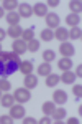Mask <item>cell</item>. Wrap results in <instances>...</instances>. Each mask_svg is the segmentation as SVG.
<instances>
[{
	"label": "cell",
	"mask_w": 82,
	"mask_h": 124,
	"mask_svg": "<svg viewBox=\"0 0 82 124\" xmlns=\"http://www.w3.org/2000/svg\"><path fill=\"white\" fill-rule=\"evenodd\" d=\"M2 50H3V48H2V45H0V51H2Z\"/></svg>",
	"instance_id": "cell-42"
},
{
	"label": "cell",
	"mask_w": 82,
	"mask_h": 124,
	"mask_svg": "<svg viewBox=\"0 0 82 124\" xmlns=\"http://www.w3.org/2000/svg\"><path fill=\"white\" fill-rule=\"evenodd\" d=\"M0 89H2V91L12 89V85H10V81L7 79V78H0Z\"/></svg>",
	"instance_id": "cell-30"
},
{
	"label": "cell",
	"mask_w": 82,
	"mask_h": 124,
	"mask_svg": "<svg viewBox=\"0 0 82 124\" xmlns=\"http://www.w3.org/2000/svg\"><path fill=\"white\" fill-rule=\"evenodd\" d=\"M21 33H23V28H21L20 25H12L8 28V31H7V35L12 37V38H15V40H18L20 37H21Z\"/></svg>",
	"instance_id": "cell-11"
},
{
	"label": "cell",
	"mask_w": 82,
	"mask_h": 124,
	"mask_svg": "<svg viewBox=\"0 0 82 124\" xmlns=\"http://www.w3.org/2000/svg\"><path fill=\"white\" fill-rule=\"evenodd\" d=\"M13 98H15V101H17V103L23 104V103H28V101L31 99V93H30V89H28V88H18V89H15Z\"/></svg>",
	"instance_id": "cell-2"
},
{
	"label": "cell",
	"mask_w": 82,
	"mask_h": 124,
	"mask_svg": "<svg viewBox=\"0 0 82 124\" xmlns=\"http://www.w3.org/2000/svg\"><path fill=\"white\" fill-rule=\"evenodd\" d=\"M2 8L13 12L15 8H18V2H17V0H3V3H2Z\"/></svg>",
	"instance_id": "cell-19"
},
{
	"label": "cell",
	"mask_w": 82,
	"mask_h": 124,
	"mask_svg": "<svg viewBox=\"0 0 82 124\" xmlns=\"http://www.w3.org/2000/svg\"><path fill=\"white\" fill-rule=\"evenodd\" d=\"M23 124H36V119H33V117H23Z\"/></svg>",
	"instance_id": "cell-34"
},
{
	"label": "cell",
	"mask_w": 82,
	"mask_h": 124,
	"mask_svg": "<svg viewBox=\"0 0 82 124\" xmlns=\"http://www.w3.org/2000/svg\"><path fill=\"white\" fill-rule=\"evenodd\" d=\"M66 116H67V113H66V109H64V108H56L54 111H53V114H51V117L59 124V123H63V119L66 117Z\"/></svg>",
	"instance_id": "cell-10"
},
{
	"label": "cell",
	"mask_w": 82,
	"mask_h": 124,
	"mask_svg": "<svg viewBox=\"0 0 82 124\" xmlns=\"http://www.w3.org/2000/svg\"><path fill=\"white\" fill-rule=\"evenodd\" d=\"M57 66L61 68L63 71H69L71 66H72V61H71L69 58H61V60H59V63H57Z\"/></svg>",
	"instance_id": "cell-23"
},
{
	"label": "cell",
	"mask_w": 82,
	"mask_h": 124,
	"mask_svg": "<svg viewBox=\"0 0 82 124\" xmlns=\"http://www.w3.org/2000/svg\"><path fill=\"white\" fill-rule=\"evenodd\" d=\"M26 50L28 51H38L39 50V41L38 40H31L26 43Z\"/></svg>",
	"instance_id": "cell-29"
},
{
	"label": "cell",
	"mask_w": 82,
	"mask_h": 124,
	"mask_svg": "<svg viewBox=\"0 0 82 124\" xmlns=\"http://www.w3.org/2000/svg\"><path fill=\"white\" fill-rule=\"evenodd\" d=\"M33 13H35L36 17H46V15H48V7H46V3H39V2H38L36 5L33 7Z\"/></svg>",
	"instance_id": "cell-12"
},
{
	"label": "cell",
	"mask_w": 82,
	"mask_h": 124,
	"mask_svg": "<svg viewBox=\"0 0 82 124\" xmlns=\"http://www.w3.org/2000/svg\"><path fill=\"white\" fill-rule=\"evenodd\" d=\"M18 70L23 73V75H31V71H33V61H30V60H26V61H21Z\"/></svg>",
	"instance_id": "cell-15"
},
{
	"label": "cell",
	"mask_w": 82,
	"mask_h": 124,
	"mask_svg": "<svg viewBox=\"0 0 82 124\" xmlns=\"http://www.w3.org/2000/svg\"><path fill=\"white\" fill-rule=\"evenodd\" d=\"M13 123V117L10 114H2L0 116V124H12Z\"/></svg>",
	"instance_id": "cell-31"
},
{
	"label": "cell",
	"mask_w": 82,
	"mask_h": 124,
	"mask_svg": "<svg viewBox=\"0 0 82 124\" xmlns=\"http://www.w3.org/2000/svg\"><path fill=\"white\" fill-rule=\"evenodd\" d=\"M0 99H2V89H0Z\"/></svg>",
	"instance_id": "cell-41"
},
{
	"label": "cell",
	"mask_w": 82,
	"mask_h": 124,
	"mask_svg": "<svg viewBox=\"0 0 82 124\" xmlns=\"http://www.w3.org/2000/svg\"><path fill=\"white\" fill-rule=\"evenodd\" d=\"M5 37H7V31H5V30H2V28H0V43L3 41V38H5Z\"/></svg>",
	"instance_id": "cell-38"
},
{
	"label": "cell",
	"mask_w": 82,
	"mask_h": 124,
	"mask_svg": "<svg viewBox=\"0 0 82 124\" xmlns=\"http://www.w3.org/2000/svg\"><path fill=\"white\" fill-rule=\"evenodd\" d=\"M51 73V65L49 63H41L39 66H38V76H48Z\"/></svg>",
	"instance_id": "cell-18"
},
{
	"label": "cell",
	"mask_w": 82,
	"mask_h": 124,
	"mask_svg": "<svg viewBox=\"0 0 82 124\" xmlns=\"http://www.w3.org/2000/svg\"><path fill=\"white\" fill-rule=\"evenodd\" d=\"M57 5H59V0H49L46 3V7H57Z\"/></svg>",
	"instance_id": "cell-35"
},
{
	"label": "cell",
	"mask_w": 82,
	"mask_h": 124,
	"mask_svg": "<svg viewBox=\"0 0 82 124\" xmlns=\"http://www.w3.org/2000/svg\"><path fill=\"white\" fill-rule=\"evenodd\" d=\"M35 37V30L33 28H28V30H23V33H21V40L25 41V43H28V41H31V40Z\"/></svg>",
	"instance_id": "cell-24"
},
{
	"label": "cell",
	"mask_w": 82,
	"mask_h": 124,
	"mask_svg": "<svg viewBox=\"0 0 82 124\" xmlns=\"http://www.w3.org/2000/svg\"><path fill=\"white\" fill-rule=\"evenodd\" d=\"M66 23H67V25H71V27H77V23H81L79 15H74V13L67 15V17H66Z\"/></svg>",
	"instance_id": "cell-25"
},
{
	"label": "cell",
	"mask_w": 82,
	"mask_h": 124,
	"mask_svg": "<svg viewBox=\"0 0 82 124\" xmlns=\"http://www.w3.org/2000/svg\"><path fill=\"white\" fill-rule=\"evenodd\" d=\"M54 58H56V53L53 51V50H44V51H43V60H44L46 63L54 61Z\"/></svg>",
	"instance_id": "cell-28"
},
{
	"label": "cell",
	"mask_w": 82,
	"mask_h": 124,
	"mask_svg": "<svg viewBox=\"0 0 82 124\" xmlns=\"http://www.w3.org/2000/svg\"><path fill=\"white\" fill-rule=\"evenodd\" d=\"M76 75H74L72 71H64L63 76H59V79L63 81L64 85H74V81H76Z\"/></svg>",
	"instance_id": "cell-14"
},
{
	"label": "cell",
	"mask_w": 82,
	"mask_h": 124,
	"mask_svg": "<svg viewBox=\"0 0 82 124\" xmlns=\"http://www.w3.org/2000/svg\"><path fill=\"white\" fill-rule=\"evenodd\" d=\"M53 99H54V104H66L67 103V94L63 89H56L54 94H53Z\"/></svg>",
	"instance_id": "cell-7"
},
{
	"label": "cell",
	"mask_w": 82,
	"mask_h": 124,
	"mask_svg": "<svg viewBox=\"0 0 82 124\" xmlns=\"http://www.w3.org/2000/svg\"><path fill=\"white\" fill-rule=\"evenodd\" d=\"M23 83H25V88L33 89V88H36V86H38V76H35V75H25Z\"/></svg>",
	"instance_id": "cell-9"
},
{
	"label": "cell",
	"mask_w": 82,
	"mask_h": 124,
	"mask_svg": "<svg viewBox=\"0 0 82 124\" xmlns=\"http://www.w3.org/2000/svg\"><path fill=\"white\" fill-rule=\"evenodd\" d=\"M10 116L13 119H23L25 117V108H23V104H13L10 108Z\"/></svg>",
	"instance_id": "cell-3"
},
{
	"label": "cell",
	"mask_w": 82,
	"mask_h": 124,
	"mask_svg": "<svg viewBox=\"0 0 82 124\" xmlns=\"http://www.w3.org/2000/svg\"><path fill=\"white\" fill-rule=\"evenodd\" d=\"M59 51H61V55H63V58H71L76 53V48L71 45V43H61V46H59Z\"/></svg>",
	"instance_id": "cell-4"
},
{
	"label": "cell",
	"mask_w": 82,
	"mask_h": 124,
	"mask_svg": "<svg viewBox=\"0 0 82 124\" xmlns=\"http://www.w3.org/2000/svg\"><path fill=\"white\" fill-rule=\"evenodd\" d=\"M0 103L3 108H12L13 103H15V98L13 94H2V99H0Z\"/></svg>",
	"instance_id": "cell-17"
},
{
	"label": "cell",
	"mask_w": 82,
	"mask_h": 124,
	"mask_svg": "<svg viewBox=\"0 0 82 124\" xmlns=\"http://www.w3.org/2000/svg\"><path fill=\"white\" fill-rule=\"evenodd\" d=\"M7 22L10 23V27H12V25H18L20 15L17 12H8V13H7Z\"/></svg>",
	"instance_id": "cell-21"
},
{
	"label": "cell",
	"mask_w": 82,
	"mask_h": 124,
	"mask_svg": "<svg viewBox=\"0 0 82 124\" xmlns=\"http://www.w3.org/2000/svg\"><path fill=\"white\" fill-rule=\"evenodd\" d=\"M44 18H46V25H48L49 30H53V28L56 30L57 27H59V17H57L56 13H48Z\"/></svg>",
	"instance_id": "cell-5"
},
{
	"label": "cell",
	"mask_w": 82,
	"mask_h": 124,
	"mask_svg": "<svg viewBox=\"0 0 82 124\" xmlns=\"http://www.w3.org/2000/svg\"><path fill=\"white\" fill-rule=\"evenodd\" d=\"M74 75H76V76H79V78H82V66H81V65L77 66V70H76V73H74Z\"/></svg>",
	"instance_id": "cell-37"
},
{
	"label": "cell",
	"mask_w": 82,
	"mask_h": 124,
	"mask_svg": "<svg viewBox=\"0 0 82 124\" xmlns=\"http://www.w3.org/2000/svg\"><path fill=\"white\" fill-rule=\"evenodd\" d=\"M51 123V116H44L41 121H39V124H49Z\"/></svg>",
	"instance_id": "cell-36"
},
{
	"label": "cell",
	"mask_w": 82,
	"mask_h": 124,
	"mask_svg": "<svg viewBox=\"0 0 82 124\" xmlns=\"http://www.w3.org/2000/svg\"><path fill=\"white\" fill-rule=\"evenodd\" d=\"M59 81H61V79H59V76H57V75H54V73H49V75L46 76V86H48V88H54Z\"/></svg>",
	"instance_id": "cell-16"
},
{
	"label": "cell",
	"mask_w": 82,
	"mask_h": 124,
	"mask_svg": "<svg viewBox=\"0 0 82 124\" xmlns=\"http://www.w3.org/2000/svg\"><path fill=\"white\" fill-rule=\"evenodd\" d=\"M20 63L21 61H15V60H7V61H0V76L2 78H7L10 75H13L15 71H18Z\"/></svg>",
	"instance_id": "cell-1"
},
{
	"label": "cell",
	"mask_w": 82,
	"mask_h": 124,
	"mask_svg": "<svg viewBox=\"0 0 82 124\" xmlns=\"http://www.w3.org/2000/svg\"><path fill=\"white\" fill-rule=\"evenodd\" d=\"M3 15H5V10H3V8H2V7H0V18H2Z\"/></svg>",
	"instance_id": "cell-40"
},
{
	"label": "cell",
	"mask_w": 82,
	"mask_h": 124,
	"mask_svg": "<svg viewBox=\"0 0 82 124\" xmlns=\"http://www.w3.org/2000/svg\"><path fill=\"white\" fill-rule=\"evenodd\" d=\"M53 38H54V33H53V30L44 28L43 31H41V40H43V41H51Z\"/></svg>",
	"instance_id": "cell-27"
},
{
	"label": "cell",
	"mask_w": 82,
	"mask_h": 124,
	"mask_svg": "<svg viewBox=\"0 0 82 124\" xmlns=\"http://www.w3.org/2000/svg\"><path fill=\"white\" fill-rule=\"evenodd\" d=\"M10 53L12 51H0V61H7V60H10Z\"/></svg>",
	"instance_id": "cell-33"
},
{
	"label": "cell",
	"mask_w": 82,
	"mask_h": 124,
	"mask_svg": "<svg viewBox=\"0 0 82 124\" xmlns=\"http://www.w3.org/2000/svg\"><path fill=\"white\" fill-rule=\"evenodd\" d=\"M69 38L72 40H81L82 38V30L79 27H72V30L69 31Z\"/></svg>",
	"instance_id": "cell-26"
},
{
	"label": "cell",
	"mask_w": 82,
	"mask_h": 124,
	"mask_svg": "<svg viewBox=\"0 0 82 124\" xmlns=\"http://www.w3.org/2000/svg\"><path fill=\"white\" fill-rule=\"evenodd\" d=\"M54 38H57L61 43H64L66 40L69 38V31H67L66 28H63V27H57L56 31H54Z\"/></svg>",
	"instance_id": "cell-13"
},
{
	"label": "cell",
	"mask_w": 82,
	"mask_h": 124,
	"mask_svg": "<svg viewBox=\"0 0 82 124\" xmlns=\"http://www.w3.org/2000/svg\"><path fill=\"white\" fill-rule=\"evenodd\" d=\"M41 109H43V113H44L46 116H51V114H53V111L56 109V104L53 103V101H48V103H43Z\"/></svg>",
	"instance_id": "cell-20"
},
{
	"label": "cell",
	"mask_w": 82,
	"mask_h": 124,
	"mask_svg": "<svg viewBox=\"0 0 82 124\" xmlns=\"http://www.w3.org/2000/svg\"><path fill=\"white\" fill-rule=\"evenodd\" d=\"M79 121L76 119V117H71V119H67V124H77Z\"/></svg>",
	"instance_id": "cell-39"
},
{
	"label": "cell",
	"mask_w": 82,
	"mask_h": 124,
	"mask_svg": "<svg viewBox=\"0 0 82 124\" xmlns=\"http://www.w3.org/2000/svg\"><path fill=\"white\" fill-rule=\"evenodd\" d=\"M12 50H13V53H17V55H23V53L26 51V43H25L23 40H13Z\"/></svg>",
	"instance_id": "cell-6"
},
{
	"label": "cell",
	"mask_w": 82,
	"mask_h": 124,
	"mask_svg": "<svg viewBox=\"0 0 82 124\" xmlns=\"http://www.w3.org/2000/svg\"><path fill=\"white\" fill-rule=\"evenodd\" d=\"M72 93H74V96H76V98H81V96H82V86L81 85H74Z\"/></svg>",
	"instance_id": "cell-32"
},
{
	"label": "cell",
	"mask_w": 82,
	"mask_h": 124,
	"mask_svg": "<svg viewBox=\"0 0 82 124\" xmlns=\"http://www.w3.org/2000/svg\"><path fill=\"white\" fill-rule=\"evenodd\" d=\"M18 15L23 18H30L33 15V8L28 5V3H20L18 5Z\"/></svg>",
	"instance_id": "cell-8"
},
{
	"label": "cell",
	"mask_w": 82,
	"mask_h": 124,
	"mask_svg": "<svg viewBox=\"0 0 82 124\" xmlns=\"http://www.w3.org/2000/svg\"><path fill=\"white\" fill-rule=\"evenodd\" d=\"M69 10L72 12L74 15H79V13H81V10H82V3L79 2V0H72V2L69 3Z\"/></svg>",
	"instance_id": "cell-22"
}]
</instances>
